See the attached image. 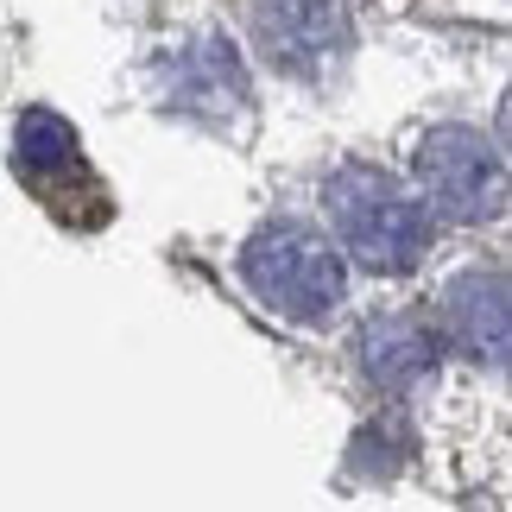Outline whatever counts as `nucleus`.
Masks as SVG:
<instances>
[{
  "label": "nucleus",
  "instance_id": "f257e3e1",
  "mask_svg": "<svg viewBox=\"0 0 512 512\" xmlns=\"http://www.w3.org/2000/svg\"><path fill=\"white\" fill-rule=\"evenodd\" d=\"M329 203V222L348 241V253L361 260L367 272H411L430 247V215L418 209V196L399 190L386 171L373 165H342L323 190Z\"/></svg>",
  "mask_w": 512,
  "mask_h": 512
},
{
  "label": "nucleus",
  "instance_id": "f03ea898",
  "mask_svg": "<svg viewBox=\"0 0 512 512\" xmlns=\"http://www.w3.org/2000/svg\"><path fill=\"white\" fill-rule=\"evenodd\" d=\"M241 279L253 285V298L272 304L279 317L291 323H323L336 317L342 298H348V272H342V253L310 228H260L253 241L241 247Z\"/></svg>",
  "mask_w": 512,
  "mask_h": 512
},
{
  "label": "nucleus",
  "instance_id": "7ed1b4c3",
  "mask_svg": "<svg viewBox=\"0 0 512 512\" xmlns=\"http://www.w3.org/2000/svg\"><path fill=\"white\" fill-rule=\"evenodd\" d=\"M418 190L449 222H494L506 203V165L475 127H430L418 140Z\"/></svg>",
  "mask_w": 512,
  "mask_h": 512
},
{
  "label": "nucleus",
  "instance_id": "20e7f679",
  "mask_svg": "<svg viewBox=\"0 0 512 512\" xmlns=\"http://www.w3.org/2000/svg\"><path fill=\"white\" fill-rule=\"evenodd\" d=\"M260 38L272 64L310 76L348 45V7L342 0H260Z\"/></svg>",
  "mask_w": 512,
  "mask_h": 512
},
{
  "label": "nucleus",
  "instance_id": "39448f33",
  "mask_svg": "<svg viewBox=\"0 0 512 512\" xmlns=\"http://www.w3.org/2000/svg\"><path fill=\"white\" fill-rule=\"evenodd\" d=\"M443 329L456 336V348H468L475 361L500 367L506 361V279L500 272H468L449 285L443 298Z\"/></svg>",
  "mask_w": 512,
  "mask_h": 512
},
{
  "label": "nucleus",
  "instance_id": "423d86ee",
  "mask_svg": "<svg viewBox=\"0 0 512 512\" xmlns=\"http://www.w3.org/2000/svg\"><path fill=\"white\" fill-rule=\"evenodd\" d=\"M361 361H367L373 380L392 386V392L418 386V380L437 373V336L418 329V323H373L367 342H361Z\"/></svg>",
  "mask_w": 512,
  "mask_h": 512
},
{
  "label": "nucleus",
  "instance_id": "0eeeda50",
  "mask_svg": "<svg viewBox=\"0 0 512 512\" xmlns=\"http://www.w3.org/2000/svg\"><path fill=\"white\" fill-rule=\"evenodd\" d=\"M76 159V133L57 121V114L32 108L26 121H19V165L26 171H64Z\"/></svg>",
  "mask_w": 512,
  "mask_h": 512
}]
</instances>
